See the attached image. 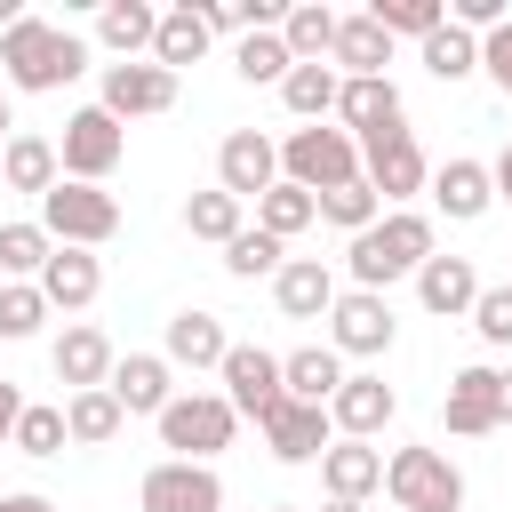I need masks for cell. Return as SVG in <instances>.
I'll return each instance as SVG.
<instances>
[{
	"label": "cell",
	"mask_w": 512,
	"mask_h": 512,
	"mask_svg": "<svg viewBox=\"0 0 512 512\" xmlns=\"http://www.w3.org/2000/svg\"><path fill=\"white\" fill-rule=\"evenodd\" d=\"M0 72H8V88L48 96V88H64V80L88 72V48H80V32H64L48 16H16L0 32Z\"/></svg>",
	"instance_id": "cell-1"
},
{
	"label": "cell",
	"mask_w": 512,
	"mask_h": 512,
	"mask_svg": "<svg viewBox=\"0 0 512 512\" xmlns=\"http://www.w3.org/2000/svg\"><path fill=\"white\" fill-rule=\"evenodd\" d=\"M432 256V216H416V208H392V216H376L368 232H352V248H344V272H352V288H368V296H384L400 272H416Z\"/></svg>",
	"instance_id": "cell-2"
},
{
	"label": "cell",
	"mask_w": 512,
	"mask_h": 512,
	"mask_svg": "<svg viewBox=\"0 0 512 512\" xmlns=\"http://www.w3.org/2000/svg\"><path fill=\"white\" fill-rule=\"evenodd\" d=\"M152 424H160V448H168V456L208 464L216 448H232V424H240V416H232V400H224V392H176Z\"/></svg>",
	"instance_id": "cell-3"
},
{
	"label": "cell",
	"mask_w": 512,
	"mask_h": 512,
	"mask_svg": "<svg viewBox=\"0 0 512 512\" xmlns=\"http://www.w3.org/2000/svg\"><path fill=\"white\" fill-rule=\"evenodd\" d=\"M384 496L400 512H464V472L440 448H392L384 456Z\"/></svg>",
	"instance_id": "cell-4"
},
{
	"label": "cell",
	"mask_w": 512,
	"mask_h": 512,
	"mask_svg": "<svg viewBox=\"0 0 512 512\" xmlns=\"http://www.w3.org/2000/svg\"><path fill=\"white\" fill-rule=\"evenodd\" d=\"M360 176V144L344 136V128H288V144H280V184H304L312 200L320 192H336V184H352Z\"/></svg>",
	"instance_id": "cell-5"
},
{
	"label": "cell",
	"mask_w": 512,
	"mask_h": 512,
	"mask_svg": "<svg viewBox=\"0 0 512 512\" xmlns=\"http://www.w3.org/2000/svg\"><path fill=\"white\" fill-rule=\"evenodd\" d=\"M40 232H48L56 248H104V240L120 232V200H112L104 184H64V176H56V192L40 200Z\"/></svg>",
	"instance_id": "cell-6"
},
{
	"label": "cell",
	"mask_w": 512,
	"mask_h": 512,
	"mask_svg": "<svg viewBox=\"0 0 512 512\" xmlns=\"http://www.w3.org/2000/svg\"><path fill=\"white\" fill-rule=\"evenodd\" d=\"M120 152H128V128H120L104 104H88V112H72V120H64L56 168H64V184H104V176L120 168Z\"/></svg>",
	"instance_id": "cell-7"
},
{
	"label": "cell",
	"mask_w": 512,
	"mask_h": 512,
	"mask_svg": "<svg viewBox=\"0 0 512 512\" xmlns=\"http://www.w3.org/2000/svg\"><path fill=\"white\" fill-rule=\"evenodd\" d=\"M360 176H368V192H376L384 208H400V200H416V192L432 184V160H424V144H416L408 128H392V136L360 144Z\"/></svg>",
	"instance_id": "cell-8"
},
{
	"label": "cell",
	"mask_w": 512,
	"mask_h": 512,
	"mask_svg": "<svg viewBox=\"0 0 512 512\" xmlns=\"http://www.w3.org/2000/svg\"><path fill=\"white\" fill-rule=\"evenodd\" d=\"M328 352L344 360H376V352H392V304L384 296H368V288H336V304H328Z\"/></svg>",
	"instance_id": "cell-9"
},
{
	"label": "cell",
	"mask_w": 512,
	"mask_h": 512,
	"mask_svg": "<svg viewBox=\"0 0 512 512\" xmlns=\"http://www.w3.org/2000/svg\"><path fill=\"white\" fill-rule=\"evenodd\" d=\"M136 504H144V512H224V480H216V464H184V456H168V464L144 472Z\"/></svg>",
	"instance_id": "cell-10"
},
{
	"label": "cell",
	"mask_w": 512,
	"mask_h": 512,
	"mask_svg": "<svg viewBox=\"0 0 512 512\" xmlns=\"http://www.w3.org/2000/svg\"><path fill=\"white\" fill-rule=\"evenodd\" d=\"M272 184H280V144L256 136V128H232L224 152H216V192H232V200L248 208V200H264Z\"/></svg>",
	"instance_id": "cell-11"
},
{
	"label": "cell",
	"mask_w": 512,
	"mask_h": 512,
	"mask_svg": "<svg viewBox=\"0 0 512 512\" xmlns=\"http://www.w3.org/2000/svg\"><path fill=\"white\" fill-rule=\"evenodd\" d=\"M216 376H224V400H232V416H256V424H264V416L288 400V392H280V352H264V344H232Z\"/></svg>",
	"instance_id": "cell-12"
},
{
	"label": "cell",
	"mask_w": 512,
	"mask_h": 512,
	"mask_svg": "<svg viewBox=\"0 0 512 512\" xmlns=\"http://www.w3.org/2000/svg\"><path fill=\"white\" fill-rule=\"evenodd\" d=\"M176 104V72L160 64H104V112L128 128V120H152Z\"/></svg>",
	"instance_id": "cell-13"
},
{
	"label": "cell",
	"mask_w": 512,
	"mask_h": 512,
	"mask_svg": "<svg viewBox=\"0 0 512 512\" xmlns=\"http://www.w3.org/2000/svg\"><path fill=\"white\" fill-rule=\"evenodd\" d=\"M256 432H264V448H272L280 464H320V456H328V440H336L328 408H304V400H280Z\"/></svg>",
	"instance_id": "cell-14"
},
{
	"label": "cell",
	"mask_w": 512,
	"mask_h": 512,
	"mask_svg": "<svg viewBox=\"0 0 512 512\" xmlns=\"http://www.w3.org/2000/svg\"><path fill=\"white\" fill-rule=\"evenodd\" d=\"M336 128H344L352 144H376V136L408 128V120H400V88H392V80H344V88H336Z\"/></svg>",
	"instance_id": "cell-15"
},
{
	"label": "cell",
	"mask_w": 512,
	"mask_h": 512,
	"mask_svg": "<svg viewBox=\"0 0 512 512\" xmlns=\"http://www.w3.org/2000/svg\"><path fill=\"white\" fill-rule=\"evenodd\" d=\"M104 392L120 400V416H160V408L176 400V368H168L160 352H128V360H112Z\"/></svg>",
	"instance_id": "cell-16"
},
{
	"label": "cell",
	"mask_w": 512,
	"mask_h": 512,
	"mask_svg": "<svg viewBox=\"0 0 512 512\" xmlns=\"http://www.w3.org/2000/svg\"><path fill=\"white\" fill-rule=\"evenodd\" d=\"M392 408H400V392L384 376H344L328 400V424H336V440H376L392 424Z\"/></svg>",
	"instance_id": "cell-17"
},
{
	"label": "cell",
	"mask_w": 512,
	"mask_h": 512,
	"mask_svg": "<svg viewBox=\"0 0 512 512\" xmlns=\"http://www.w3.org/2000/svg\"><path fill=\"white\" fill-rule=\"evenodd\" d=\"M320 488H328V504H368V496L384 488V448H376V440H328Z\"/></svg>",
	"instance_id": "cell-18"
},
{
	"label": "cell",
	"mask_w": 512,
	"mask_h": 512,
	"mask_svg": "<svg viewBox=\"0 0 512 512\" xmlns=\"http://www.w3.org/2000/svg\"><path fill=\"white\" fill-rule=\"evenodd\" d=\"M112 360H120V352H112V336H104V328H88V320H80V328H64V336H56V352H48V368H56V384H64V392H96V384L112 376Z\"/></svg>",
	"instance_id": "cell-19"
},
{
	"label": "cell",
	"mask_w": 512,
	"mask_h": 512,
	"mask_svg": "<svg viewBox=\"0 0 512 512\" xmlns=\"http://www.w3.org/2000/svg\"><path fill=\"white\" fill-rule=\"evenodd\" d=\"M440 416H448V432H456V440L496 432V424H504V416H496V368H488V360L456 368V376H448V408H440Z\"/></svg>",
	"instance_id": "cell-20"
},
{
	"label": "cell",
	"mask_w": 512,
	"mask_h": 512,
	"mask_svg": "<svg viewBox=\"0 0 512 512\" xmlns=\"http://www.w3.org/2000/svg\"><path fill=\"white\" fill-rule=\"evenodd\" d=\"M328 64H336V80H384V64H392V40H384V24L360 8V16H336V48H328Z\"/></svg>",
	"instance_id": "cell-21"
},
{
	"label": "cell",
	"mask_w": 512,
	"mask_h": 512,
	"mask_svg": "<svg viewBox=\"0 0 512 512\" xmlns=\"http://www.w3.org/2000/svg\"><path fill=\"white\" fill-rule=\"evenodd\" d=\"M432 208H440L448 224H472V216H488V208H496L488 160H440V168H432Z\"/></svg>",
	"instance_id": "cell-22"
},
{
	"label": "cell",
	"mask_w": 512,
	"mask_h": 512,
	"mask_svg": "<svg viewBox=\"0 0 512 512\" xmlns=\"http://www.w3.org/2000/svg\"><path fill=\"white\" fill-rule=\"evenodd\" d=\"M40 296H48V312H80V304H96V288H104V264L88 256V248H56L48 264H40V280H32Z\"/></svg>",
	"instance_id": "cell-23"
},
{
	"label": "cell",
	"mask_w": 512,
	"mask_h": 512,
	"mask_svg": "<svg viewBox=\"0 0 512 512\" xmlns=\"http://www.w3.org/2000/svg\"><path fill=\"white\" fill-rule=\"evenodd\" d=\"M416 296H424V312H440V320H456V312H472V296H480V272H472V256H424L416 264Z\"/></svg>",
	"instance_id": "cell-24"
},
{
	"label": "cell",
	"mask_w": 512,
	"mask_h": 512,
	"mask_svg": "<svg viewBox=\"0 0 512 512\" xmlns=\"http://www.w3.org/2000/svg\"><path fill=\"white\" fill-rule=\"evenodd\" d=\"M272 296H280L288 320H328V304H336V272H328L320 256H288V264L272 272Z\"/></svg>",
	"instance_id": "cell-25"
},
{
	"label": "cell",
	"mask_w": 512,
	"mask_h": 512,
	"mask_svg": "<svg viewBox=\"0 0 512 512\" xmlns=\"http://www.w3.org/2000/svg\"><path fill=\"white\" fill-rule=\"evenodd\" d=\"M224 352H232V336H224V320L216 312H176L168 320V368H224Z\"/></svg>",
	"instance_id": "cell-26"
},
{
	"label": "cell",
	"mask_w": 512,
	"mask_h": 512,
	"mask_svg": "<svg viewBox=\"0 0 512 512\" xmlns=\"http://www.w3.org/2000/svg\"><path fill=\"white\" fill-rule=\"evenodd\" d=\"M152 32H160V8H152V0H104V8H96V40H104L120 64H136V56L152 48Z\"/></svg>",
	"instance_id": "cell-27"
},
{
	"label": "cell",
	"mask_w": 512,
	"mask_h": 512,
	"mask_svg": "<svg viewBox=\"0 0 512 512\" xmlns=\"http://www.w3.org/2000/svg\"><path fill=\"white\" fill-rule=\"evenodd\" d=\"M336 384H344V360H336L328 344H304V352H288V360H280V392H288V400H304V408H328V400H336Z\"/></svg>",
	"instance_id": "cell-28"
},
{
	"label": "cell",
	"mask_w": 512,
	"mask_h": 512,
	"mask_svg": "<svg viewBox=\"0 0 512 512\" xmlns=\"http://www.w3.org/2000/svg\"><path fill=\"white\" fill-rule=\"evenodd\" d=\"M208 40H216V32H208V8H192V0H184V8H168V16H160V32H152V64H160V72L200 64V56H208Z\"/></svg>",
	"instance_id": "cell-29"
},
{
	"label": "cell",
	"mask_w": 512,
	"mask_h": 512,
	"mask_svg": "<svg viewBox=\"0 0 512 512\" xmlns=\"http://www.w3.org/2000/svg\"><path fill=\"white\" fill-rule=\"evenodd\" d=\"M0 176H8V192L48 200L64 168H56V144H48V136H8V144H0Z\"/></svg>",
	"instance_id": "cell-30"
},
{
	"label": "cell",
	"mask_w": 512,
	"mask_h": 512,
	"mask_svg": "<svg viewBox=\"0 0 512 512\" xmlns=\"http://www.w3.org/2000/svg\"><path fill=\"white\" fill-rule=\"evenodd\" d=\"M336 64H288V80H280V104L304 120V128H320L328 112H336Z\"/></svg>",
	"instance_id": "cell-31"
},
{
	"label": "cell",
	"mask_w": 512,
	"mask_h": 512,
	"mask_svg": "<svg viewBox=\"0 0 512 512\" xmlns=\"http://www.w3.org/2000/svg\"><path fill=\"white\" fill-rule=\"evenodd\" d=\"M280 40H288L296 64H328V48H336V8H320V0L288 8V16H280Z\"/></svg>",
	"instance_id": "cell-32"
},
{
	"label": "cell",
	"mask_w": 512,
	"mask_h": 512,
	"mask_svg": "<svg viewBox=\"0 0 512 512\" xmlns=\"http://www.w3.org/2000/svg\"><path fill=\"white\" fill-rule=\"evenodd\" d=\"M304 224H320V200H312L304 184H272V192L256 200V232H272L280 248H288V240H296Z\"/></svg>",
	"instance_id": "cell-33"
},
{
	"label": "cell",
	"mask_w": 512,
	"mask_h": 512,
	"mask_svg": "<svg viewBox=\"0 0 512 512\" xmlns=\"http://www.w3.org/2000/svg\"><path fill=\"white\" fill-rule=\"evenodd\" d=\"M120 424H128V416H120V400H112L104 384H96V392H72V400H64V432H72L80 448H104V440H120Z\"/></svg>",
	"instance_id": "cell-34"
},
{
	"label": "cell",
	"mask_w": 512,
	"mask_h": 512,
	"mask_svg": "<svg viewBox=\"0 0 512 512\" xmlns=\"http://www.w3.org/2000/svg\"><path fill=\"white\" fill-rule=\"evenodd\" d=\"M288 64H296V56H288V40H280V32H248V40L232 48V72H240L248 88H264V80L280 88V80H288Z\"/></svg>",
	"instance_id": "cell-35"
},
{
	"label": "cell",
	"mask_w": 512,
	"mask_h": 512,
	"mask_svg": "<svg viewBox=\"0 0 512 512\" xmlns=\"http://www.w3.org/2000/svg\"><path fill=\"white\" fill-rule=\"evenodd\" d=\"M368 16L384 24V40H392V32H400V40H432V32L448 24L440 0H368Z\"/></svg>",
	"instance_id": "cell-36"
},
{
	"label": "cell",
	"mask_w": 512,
	"mask_h": 512,
	"mask_svg": "<svg viewBox=\"0 0 512 512\" xmlns=\"http://www.w3.org/2000/svg\"><path fill=\"white\" fill-rule=\"evenodd\" d=\"M416 48H424V72H432V80H464V72H480V40L456 32V24H440V32L416 40Z\"/></svg>",
	"instance_id": "cell-37"
},
{
	"label": "cell",
	"mask_w": 512,
	"mask_h": 512,
	"mask_svg": "<svg viewBox=\"0 0 512 512\" xmlns=\"http://www.w3.org/2000/svg\"><path fill=\"white\" fill-rule=\"evenodd\" d=\"M184 232L224 248V240L240 232V200H232V192H216V184H208V192H192V200H184Z\"/></svg>",
	"instance_id": "cell-38"
},
{
	"label": "cell",
	"mask_w": 512,
	"mask_h": 512,
	"mask_svg": "<svg viewBox=\"0 0 512 512\" xmlns=\"http://www.w3.org/2000/svg\"><path fill=\"white\" fill-rule=\"evenodd\" d=\"M288 256H280V240L272 232H256V224H240L232 240H224V272L232 280H264V272H280Z\"/></svg>",
	"instance_id": "cell-39"
},
{
	"label": "cell",
	"mask_w": 512,
	"mask_h": 512,
	"mask_svg": "<svg viewBox=\"0 0 512 512\" xmlns=\"http://www.w3.org/2000/svg\"><path fill=\"white\" fill-rule=\"evenodd\" d=\"M56 256V240L40 224H0V272L8 280H40V264Z\"/></svg>",
	"instance_id": "cell-40"
},
{
	"label": "cell",
	"mask_w": 512,
	"mask_h": 512,
	"mask_svg": "<svg viewBox=\"0 0 512 512\" xmlns=\"http://www.w3.org/2000/svg\"><path fill=\"white\" fill-rule=\"evenodd\" d=\"M320 216H328L336 232H368V224L384 216V200L368 192V176H352V184H336V192H320Z\"/></svg>",
	"instance_id": "cell-41"
},
{
	"label": "cell",
	"mask_w": 512,
	"mask_h": 512,
	"mask_svg": "<svg viewBox=\"0 0 512 512\" xmlns=\"http://www.w3.org/2000/svg\"><path fill=\"white\" fill-rule=\"evenodd\" d=\"M40 320H48V296H40L32 280H8V288H0V336L24 344V336H40Z\"/></svg>",
	"instance_id": "cell-42"
},
{
	"label": "cell",
	"mask_w": 512,
	"mask_h": 512,
	"mask_svg": "<svg viewBox=\"0 0 512 512\" xmlns=\"http://www.w3.org/2000/svg\"><path fill=\"white\" fill-rule=\"evenodd\" d=\"M64 440H72V432H64V408H32V400H24L8 448H24V456H64Z\"/></svg>",
	"instance_id": "cell-43"
},
{
	"label": "cell",
	"mask_w": 512,
	"mask_h": 512,
	"mask_svg": "<svg viewBox=\"0 0 512 512\" xmlns=\"http://www.w3.org/2000/svg\"><path fill=\"white\" fill-rule=\"evenodd\" d=\"M472 328H480V344H496V352L512 344V280H504V288H480V296H472Z\"/></svg>",
	"instance_id": "cell-44"
},
{
	"label": "cell",
	"mask_w": 512,
	"mask_h": 512,
	"mask_svg": "<svg viewBox=\"0 0 512 512\" xmlns=\"http://www.w3.org/2000/svg\"><path fill=\"white\" fill-rule=\"evenodd\" d=\"M480 72H488V80L512 96V16H504L496 32H480Z\"/></svg>",
	"instance_id": "cell-45"
},
{
	"label": "cell",
	"mask_w": 512,
	"mask_h": 512,
	"mask_svg": "<svg viewBox=\"0 0 512 512\" xmlns=\"http://www.w3.org/2000/svg\"><path fill=\"white\" fill-rule=\"evenodd\" d=\"M16 416H24V392H16V384H8V376H0V448H8V440H16Z\"/></svg>",
	"instance_id": "cell-46"
},
{
	"label": "cell",
	"mask_w": 512,
	"mask_h": 512,
	"mask_svg": "<svg viewBox=\"0 0 512 512\" xmlns=\"http://www.w3.org/2000/svg\"><path fill=\"white\" fill-rule=\"evenodd\" d=\"M0 512H56L48 496H32V488H16V496H0Z\"/></svg>",
	"instance_id": "cell-47"
},
{
	"label": "cell",
	"mask_w": 512,
	"mask_h": 512,
	"mask_svg": "<svg viewBox=\"0 0 512 512\" xmlns=\"http://www.w3.org/2000/svg\"><path fill=\"white\" fill-rule=\"evenodd\" d=\"M488 184H496V200H512V144L496 152V168H488Z\"/></svg>",
	"instance_id": "cell-48"
},
{
	"label": "cell",
	"mask_w": 512,
	"mask_h": 512,
	"mask_svg": "<svg viewBox=\"0 0 512 512\" xmlns=\"http://www.w3.org/2000/svg\"><path fill=\"white\" fill-rule=\"evenodd\" d=\"M496 416L512 424V368H496Z\"/></svg>",
	"instance_id": "cell-49"
},
{
	"label": "cell",
	"mask_w": 512,
	"mask_h": 512,
	"mask_svg": "<svg viewBox=\"0 0 512 512\" xmlns=\"http://www.w3.org/2000/svg\"><path fill=\"white\" fill-rule=\"evenodd\" d=\"M16 16H24V8H16V0H0V32H8V24H16Z\"/></svg>",
	"instance_id": "cell-50"
},
{
	"label": "cell",
	"mask_w": 512,
	"mask_h": 512,
	"mask_svg": "<svg viewBox=\"0 0 512 512\" xmlns=\"http://www.w3.org/2000/svg\"><path fill=\"white\" fill-rule=\"evenodd\" d=\"M8 128H16V120H8V96H0V144H8Z\"/></svg>",
	"instance_id": "cell-51"
},
{
	"label": "cell",
	"mask_w": 512,
	"mask_h": 512,
	"mask_svg": "<svg viewBox=\"0 0 512 512\" xmlns=\"http://www.w3.org/2000/svg\"><path fill=\"white\" fill-rule=\"evenodd\" d=\"M328 512H368V504H328Z\"/></svg>",
	"instance_id": "cell-52"
},
{
	"label": "cell",
	"mask_w": 512,
	"mask_h": 512,
	"mask_svg": "<svg viewBox=\"0 0 512 512\" xmlns=\"http://www.w3.org/2000/svg\"><path fill=\"white\" fill-rule=\"evenodd\" d=\"M272 512H304V504H272Z\"/></svg>",
	"instance_id": "cell-53"
}]
</instances>
